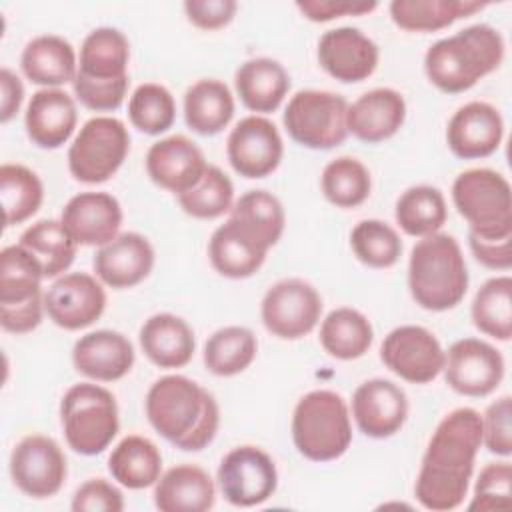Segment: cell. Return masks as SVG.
<instances>
[{
  "instance_id": "obj_1",
  "label": "cell",
  "mask_w": 512,
  "mask_h": 512,
  "mask_svg": "<svg viewBox=\"0 0 512 512\" xmlns=\"http://www.w3.org/2000/svg\"><path fill=\"white\" fill-rule=\"evenodd\" d=\"M482 446V416L474 408L448 412L432 432L416 476V500L432 512H448L464 502Z\"/></svg>"
},
{
  "instance_id": "obj_2",
  "label": "cell",
  "mask_w": 512,
  "mask_h": 512,
  "mask_svg": "<svg viewBox=\"0 0 512 512\" xmlns=\"http://www.w3.org/2000/svg\"><path fill=\"white\" fill-rule=\"evenodd\" d=\"M144 406L150 426L184 452H198L216 438L220 426L216 398L182 374L158 378L148 388Z\"/></svg>"
},
{
  "instance_id": "obj_3",
  "label": "cell",
  "mask_w": 512,
  "mask_h": 512,
  "mask_svg": "<svg viewBox=\"0 0 512 512\" xmlns=\"http://www.w3.org/2000/svg\"><path fill=\"white\" fill-rule=\"evenodd\" d=\"M502 60V34L488 24H472L434 42L424 54V72L440 92L460 94L492 74Z\"/></svg>"
},
{
  "instance_id": "obj_4",
  "label": "cell",
  "mask_w": 512,
  "mask_h": 512,
  "mask_svg": "<svg viewBox=\"0 0 512 512\" xmlns=\"http://www.w3.org/2000/svg\"><path fill=\"white\" fill-rule=\"evenodd\" d=\"M412 300L430 312H444L462 302L468 290V268L454 236L436 232L418 240L408 260Z\"/></svg>"
},
{
  "instance_id": "obj_5",
  "label": "cell",
  "mask_w": 512,
  "mask_h": 512,
  "mask_svg": "<svg viewBox=\"0 0 512 512\" xmlns=\"http://www.w3.org/2000/svg\"><path fill=\"white\" fill-rule=\"evenodd\" d=\"M292 442L312 462H330L346 454L352 422L344 398L332 390L304 394L292 414Z\"/></svg>"
},
{
  "instance_id": "obj_6",
  "label": "cell",
  "mask_w": 512,
  "mask_h": 512,
  "mask_svg": "<svg viewBox=\"0 0 512 512\" xmlns=\"http://www.w3.org/2000/svg\"><path fill=\"white\" fill-rule=\"evenodd\" d=\"M60 422L68 446L82 456L104 452L118 434V404L114 394L92 382L70 386L60 400Z\"/></svg>"
},
{
  "instance_id": "obj_7",
  "label": "cell",
  "mask_w": 512,
  "mask_h": 512,
  "mask_svg": "<svg viewBox=\"0 0 512 512\" xmlns=\"http://www.w3.org/2000/svg\"><path fill=\"white\" fill-rule=\"evenodd\" d=\"M452 202L480 238L512 236V190L508 180L490 168H470L456 176Z\"/></svg>"
},
{
  "instance_id": "obj_8",
  "label": "cell",
  "mask_w": 512,
  "mask_h": 512,
  "mask_svg": "<svg viewBox=\"0 0 512 512\" xmlns=\"http://www.w3.org/2000/svg\"><path fill=\"white\" fill-rule=\"evenodd\" d=\"M42 268L36 258L12 244L0 252V326L12 334H26L40 326L44 294Z\"/></svg>"
},
{
  "instance_id": "obj_9",
  "label": "cell",
  "mask_w": 512,
  "mask_h": 512,
  "mask_svg": "<svg viewBox=\"0 0 512 512\" xmlns=\"http://www.w3.org/2000/svg\"><path fill=\"white\" fill-rule=\"evenodd\" d=\"M130 134L114 116H94L82 124L68 148V170L74 180L100 184L110 180L124 164Z\"/></svg>"
},
{
  "instance_id": "obj_10",
  "label": "cell",
  "mask_w": 512,
  "mask_h": 512,
  "mask_svg": "<svg viewBox=\"0 0 512 512\" xmlns=\"http://www.w3.org/2000/svg\"><path fill=\"white\" fill-rule=\"evenodd\" d=\"M348 102L328 90H300L282 114L288 136L310 150H330L348 136Z\"/></svg>"
},
{
  "instance_id": "obj_11",
  "label": "cell",
  "mask_w": 512,
  "mask_h": 512,
  "mask_svg": "<svg viewBox=\"0 0 512 512\" xmlns=\"http://www.w3.org/2000/svg\"><path fill=\"white\" fill-rule=\"evenodd\" d=\"M264 328L282 340H298L310 334L322 316L318 290L300 278H286L270 286L260 304Z\"/></svg>"
},
{
  "instance_id": "obj_12",
  "label": "cell",
  "mask_w": 512,
  "mask_h": 512,
  "mask_svg": "<svg viewBox=\"0 0 512 512\" xmlns=\"http://www.w3.org/2000/svg\"><path fill=\"white\" fill-rule=\"evenodd\" d=\"M10 476L22 494L50 498L60 492L68 476L66 456L54 438L28 434L10 454Z\"/></svg>"
},
{
  "instance_id": "obj_13",
  "label": "cell",
  "mask_w": 512,
  "mask_h": 512,
  "mask_svg": "<svg viewBox=\"0 0 512 512\" xmlns=\"http://www.w3.org/2000/svg\"><path fill=\"white\" fill-rule=\"evenodd\" d=\"M216 478L222 496L240 508L266 502L278 486V470L270 454L248 444L232 448L222 458Z\"/></svg>"
},
{
  "instance_id": "obj_14",
  "label": "cell",
  "mask_w": 512,
  "mask_h": 512,
  "mask_svg": "<svg viewBox=\"0 0 512 512\" xmlns=\"http://www.w3.org/2000/svg\"><path fill=\"white\" fill-rule=\"evenodd\" d=\"M444 350L438 338L424 326H398L380 346L384 366L410 384H428L444 368Z\"/></svg>"
},
{
  "instance_id": "obj_15",
  "label": "cell",
  "mask_w": 512,
  "mask_h": 512,
  "mask_svg": "<svg viewBox=\"0 0 512 512\" xmlns=\"http://www.w3.org/2000/svg\"><path fill=\"white\" fill-rule=\"evenodd\" d=\"M444 354V380L462 396H488L504 378L502 354L480 338L456 340Z\"/></svg>"
},
{
  "instance_id": "obj_16",
  "label": "cell",
  "mask_w": 512,
  "mask_h": 512,
  "mask_svg": "<svg viewBox=\"0 0 512 512\" xmlns=\"http://www.w3.org/2000/svg\"><path fill=\"white\" fill-rule=\"evenodd\" d=\"M284 142L276 124L264 116L242 118L228 134L226 156L234 172L244 178H264L282 160Z\"/></svg>"
},
{
  "instance_id": "obj_17",
  "label": "cell",
  "mask_w": 512,
  "mask_h": 512,
  "mask_svg": "<svg viewBox=\"0 0 512 512\" xmlns=\"http://www.w3.org/2000/svg\"><path fill=\"white\" fill-rule=\"evenodd\" d=\"M106 308L102 282L86 272L62 274L44 292V310L48 318L64 330H82L92 326Z\"/></svg>"
},
{
  "instance_id": "obj_18",
  "label": "cell",
  "mask_w": 512,
  "mask_h": 512,
  "mask_svg": "<svg viewBox=\"0 0 512 512\" xmlns=\"http://www.w3.org/2000/svg\"><path fill=\"white\" fill-rule=\"evenodd\" d=\"M380 50L372 38L352 26L326 30L318 40V62L338 82L352 84L370 78L378 66Z\"/></svg>"
},
{
  "instance_id": "obj_19",
  "label": "cell",
  "mask_w": 512,
  "mask_h": 512,
  "mask_svg": "<svg viewBox=\"0 0 512 512\" xmlns=\"http://www.w3.org/2000/svg\"><path fill=\"white\" fill-rule=\"evenodd\" d=\"M352 416L364 436L390 438L408 418L406 392L386 378L366 380L352 394Z\"/></svg>"
},
{
  "instance_id": "obj_20",
  "label": "cell",
  "mask_w": 512,
  "mask_h": 512,
  "mask_svg": "<svg viewBox=\"0 0 512 512\" xmlns=\"http://www.w3.org/2000/svg\"><path fill=\"white\" fill-rule=\"evenodd\" d=\"M504 138V120L498 108L488 102H468L460 106L446 128L450 152L462 160H476L494 154Z\"/></svg>"
},
{
  "instance_id": "obj_21",
  "label": "cell",
  "mask_w": 512,
  "mask_h": 512,
  "mask_svg": "<svg viewBox=\"0 0 512 512\" xmlns=\"http://www.w3.org/2000/svg\"><path fill=\"white\" fill-rule=\"evenodd\" d=\"M208 164L196 142L174 134L154 142L146 152V172L154 184L176 196L194 188Z\"/></svg>"
},
{
  "instance_id": "obj_22",
  "label": "cell",
  "mask_w": 512,
  "mask_h": 512,
  "mask_svg": "<svg viewBox=\"0 0 512 512\" xmlns=\"http://www.w3.org/2000/svg\"><path fill=\"white\" fill-rule=\"evenodd\" d=\"M92 266L102 284L114 290L132 288L152 272L154 248L146 236L124 232L96 250Z\"/></svg>"
},
{
  "instance_id": "obj_23",
  "label": "cell",
  "mask_w": 512,
  "mask_h": 512,
  "mask_svg": "<svg viewBox=\"0 0 512 512\" xmlns=\"http://www.w3.org/2000/svg\"><path fill=\"white\" fill-rule=\"evenodd\" d=\"M60 222L76 244L100 248L118 236L122 208L108 192H80L66 202Z\"/></svg>"
},
{
  "instance_id": "obj_24",
  "label": "cell",
  "mask_w": 512,
  "mask_h": 512,
  "mask_svg": "<svg viewBox=\"0 0 512 512\" xmlns=\"http://www.w3.org/2000/svg\"><path fill=\"white\" fill-rule=\"evenodd\" d=\"M136 354L132 342L116 330H94L80 336L72 348L76 372L96 382H114L124 378L134 366Z\"/></svg>"
},
{
  "instance_id": "obj_25",
  "label": "cell",
  "mask_w": 512,
  "mask_h": 512,
  "mask_svg": "<svg viewBox=\"0 0 512 512\" xmlns=\"http://www.w3.org/2000/svg\"><path fill=\"white\" fill-rule=\"evenodd\" d=\"M76 122V102L62 88H42L34 92L24 114L28 138L44 150H56L66 144L74 134Z\"/></svg>"
},
{
  "instance_id": "obj_26",
  "label": "cell",
  "mask_w": 512,
  "mask_h": 512,
  "mask_svg": "<svg viewBox=\"0 0 512 512\" xmlns=\"http://www.w3.org/2000/svg\"><path fill=\"white\" fill-rule=\"evenodd\" d=\"M406 120V100L398 90L374 88L348 104L346 126L348 134L366 142L378 144L392 138Z\"/></svg>"
},
{
  "instance_id": "obj_27",
  "label": "cell",
  "mask_w": 512,
  "mask_h": 512,
  "mask_svg": "<svg viewBox=\"0 0 512 512\" xmlns=\"http://www.w3.org/2000/svg\"><path fill=\"white\" fill-rule=\"evenodd\" d=\"M128 60H130V42L118 30L102 26L92 30L82 46L78 56L76 78L94 84H114L128 80Z\"/></svg>"
},
{
  "instance_id": "obj_28",
  "label": "cell",
  "mask_w": 512,
  "mask_h": 512,
  "mask_svg": "<svg viewBox=\"0 0 512 512\" xmlns=\"http://www.w3.org/2000/svg\"><path fill=\"white\" fill-rule=\"evenodd\" d=\"M144 356L158 368H182L196 350V338L190 324L170 312H160L144 320L140 334Z\"/></svg>"
},
{
  "instance_id": "obj_29",
  "label": "cell",
  "mask_w": 512,
  "mask_h": 512,
  "mask_svg": "<svg viewBox=\"0 0 512 512\" xmlns=\"http://www.w3.org/2000/svg\"><path fill=\"white\" fill-rule=\"evenodd\" d=\"M214 502V480L196 464L172 466L154 484V506L162 512H206Z\"/></svg>"
},
{
  "instance_id": "obj_30",
  "label": "cell",
  "mask_w": 512,
  "mask_h": 512,
  "mask_svg": "<svg viewBox=\"0 0 512 512\" xmlns=\"http://www.w3.org/2000/svg\"><path fill=\"white\" fill-rule=\"evenodd\" d=\"M24 76L44 88H60L74 82L78 72V58L72 44L56 34H42L32 38L20 56Z\"/></svg>"
},
{
  "instance_id": "obj_31",
  "label": "cell",
  "mask_w": 512,
  "mask_h": 512,
  "mask_svg": "<svg viewBox=\"0 0 512 512\" xmlns=\"http://www.w3.org/2000/svg\"><path fill=\"white\" fill-rule=\"evenodd\" d=\"M234 88L240 102L258 114L274 112L290 90L286 68L272 58L260 56L242 62L234 74Z\"/></svg>"
},
{
  "instance_id": "obj_32",
  "label": "cell",
  "mask_w": 512,
  "mask_h": 512,
  "mask_svg": "<svg viewBox=\"0 0 512 512\" xmlns=\"http://www.w3.org/2000/svg\"><path fill=\"white\" fill-rule=\"evenodd\" d=\"M268 250L258 246L232 218L220 224L208 242V258L212 268L232 280H244L254 276L264 260Z\"/></svg>"
},
{
  "instance_id": "obj_33",
  "label": "cell",
  "mask_w": 512,
  "mask_h": 512,
  "mask_svg": "<svg viewBox=\"0 0 512 512\" xmlns=\"http://www.w3.org/2000/svg\"><path fill=\"white\" fill-rule=\"evenodd\" d=\"M234 116V96L230 88L214 78H204L188 86L184 94L186 126L200 136L222 132Z\"/></svg>"
},
{
  "instance_id": "obj_34",
  "label": "cell",
  "mask_w": 512,
  "mask_h": 512,
  "mask_svg": "<svg viewBox=\"0 0 512 512\" xmlns=\"http://www.w3.org/2000/svg\"><path fill=\"white\" fill-rule=\"evenodd\" d=\"M108 470L124 488L142 490L154 486L162 476V454L150 438L130 434L114 446Z\"/></svg>"
},
{
  "instance_id": "obj_35",
  "label": "cell",
  "mask_w": 512,
  "mask_h": 512,
  "mask_svg": "<svg viewBox=\"0 0 512 512\" xmlns=\"http://www.w3.org/2000/svg\"><path fill=\"white\" fill-rule=\"evenodd\" d=\"M484 6L472 0H394L390 2V18L406 32H436Z\"/></svg>"
},
{
  "instance_id": "obj_36",
  "label": "cell",
  "mask_w": 512,
  "mask_h": 512,
  "mask_svg": "<svg viewBox=\"0 0 512 512\" xmlns=\"http://www.w3.org/2000/svg\"><path fill=\"white\" fill-rule=\"evenodd\" d=\"M320 344L336 360L362 358L374 340L370 320L356 308H336L320 324Z\"/></svg>"
},
{
  "instance_id": "obj_37",
  "label": "cell",
  "mask_w": 512,
  "mask_h": 512,
  "mask_svg": "<svg viewBox=\"0 0 512 512\" xmlns=\"http://www.w3.org/2000/svg\"><path fill=\"white\" fill-rule=\"evenodd\" d=\"M230 218L264 250H270L280 240L286 226L282 202L266 190L242 194L234 202Z\"/></svg>"
},
{
  "instance_id": "obj_38",
  "label": "cell",
  "mask_w": 512,
  "mask_h": 512,
  "mask_svg": "<svg viewBox=\"0 0 512 512\" xmlns=\"http://www.w3.org/2000/svg\"><path fill=\"white\" fill-rule=\"evenodd\" d=\"M22 248H26L42 268L44 278L64 274L76 258V240L60 220H38L20 234Z\"/></svg>"
},
{
  "instance_id": "obj_39",
  "label": "cell",
  "mask_w": 512,
  "mask_h": 512,
  "mask_svg": "<svg viewBox=\"0 0 512 512\" xmlns=\"http://www.w3.org/2000/svg\"><path fill=\"white\" fill-rule=\"evenodd\" d=\"M394 218L408 236L424 238L436 234L448 218L444 194L428 184L410 186L398 196Z\"/></svg>"
},
{
  "instance_id": "obj_40",
  "label": "cell",
  "mask_w": 512,
  "mask_h": 512,
  "mask_svg": "<svg viewBox=\"0 0 512 512\" xmlns=\"http://www.w3.org/2000/svg\"><path fill=\"white\" fill-rule=\"evenodd\" d=\"M258 340L246 326H224L208 336L204 344V366L214 376H236L256 358Z\"/></svg>"
},
{
  "instance_id": "obj_41",
  "label": "cell",
  "mask_w": 512,
  "mask_h": 512,
  "mask_svg": "<svg viewBox=\"0 0 512 512\" xmlns=\"http://www.w3.org/2000/svg\"><path fill=\"white\" fill-rule=\"evenodd\" d=\"M0 198L4 208V226H16L32 218L44 200L42 180L24 164L0 166Z\"/></svg>"
},
{
  "instance_id": "obj_42",
  "label": "cell",
  "mask_w": 512,
  "mask_h": 512,
  "mask_svg": "<svg viewBox=\"0 0 512 512\" xmlns=\"http://www.w3.org/2000/svg\"><path fill=\"white\" fill-rule=\"evenodd\" d=\"M474 326L496 340H510L512 336V278L496 276L486 280L470 306Z\"/></svg>"
},
{
  "instance_id": "obj_43",
  "label": "cell",
  "mask_w": 512,
  "mask_h": 512,
  "mask_svg": "<svg viewBox=\"0 0 512 512\" xmlns=\"http://www.w3.org/2000/svg\"><path fill=\"white\" fill-rule=\"evenodd\" d=\"M320 186L324 198L336 208H356L368 200L372 178L360 160L338 156L324 166Z\"/></svg>"
},
{
  "instance_id": "obj_44",
  "label": "cell",
  "mask_w": 512,
  "mask_h": 512,
  "mask_svg": "<svg viewBox=\"0 0 512 512\" xmlns=\"http://www.w3.org/2000/svg\"><path fill=\"white\" fill-rule=\"evenodd\" d=\"M180 208L198 220H214L230 212L234 206V184L226 172L208 164L200 182L178 194Z\"/></svg>"
},
{
  "instance_id": "obj_45",
  "label": "cell",
  "mask_w": 512,
  "mask_h": 512,
  "mask_svg": "<svg viewBox=\"0 0 512 512\" xmlns=\"http://www.w3.org/2000/svg\"><path fill=\"white\" fill-rule=\"evenodd\" d=\"M128 118L144 134L158 136L172 128L176 120V102L172 92L156 82L140 84L128 100Z\"/></svg>"
},
{
  "instance_id": "obj_46",
  "label": "cell",
  "mask_w": 512,
  "mask_h": 512,
  "mask_svg": "<svg viewBox=\"0 0 512 512\" xmlns=\"http://www.w3.org/2000/svg\"><path fill=\"white\" fill-rule=\"evenodd\" d=\"M350 246L354 256L370 268H390L402 254V240L398 232L376 218L360 220L352 228Z\"/></svg>"
},
{
  "instance_id": "obj_47",
  "label": "cell",
  "mask_w": 512,
  "mask_h": 512,
  "mask_svg": "<svg viewBox=\"0 0 512 512\" xmlns=\"http://www.w3.org/2000/svg\"><path fill=\"white\" fill-rule=\"evenodd\" d=\"M510 484L512 466L510 462H490L486 464L476 480L474 496L468 504L470 512H488L510 506Z\"/></svg>"
},
{
  "instance_id": "obj_48",
  "label": "cell",
  "mask_w": 512,
  "mask_h": 512,
  "mask_svg": "<svg viewBox=\"0 0 512 512\" xmlns=\"http://www.w3.org/2000/svg\"><path fill=\"white\" fill-rule=\"evenodd\" d=\"M512 402L510 396H500L492 404H488L486 412L482 414V444L488 452L496 456H510L512 454Z\"/></svg>"
},
{
  "instance_id": "obj_49",
  "label": "cell",
  "mask_w": 512,
  "mask_h": 512,
  "mask_svg": "<svg viewBox=\"0 0 512 512\" xmlns=\"http://www.w3.org/2000/svg\"><path fill=\"white\" fill-rule=\"evenodd\" d=\"M70 508L74 512H122V492L104 478L86 480L72 496Z\"/></svg>"
},
{
  "instance_id": "obj_50",
  "label": "cell",
  "mask_w": 512,
  "mask_h": 512,
  "mask_svg": "<svg viewBox=\"0 0 512 512\" xmlns=\"http://www.w3.org/2000/svg\"><path fill=\"white\" fill-rule=\"evenodd\" d=\"M238 4L234 0H188L184 12L190 24L200 30H220L232 22Z\"/></svg>"
},
{
  "instance_id": "obj_51",
  "label": "cell",
  "mask_w": 512,
  "mask_h": 512,
  "mask_svg": "<svg viewBox=\"0 0 512 512\" xmlns=\"http://www.w3.org/2000/svg\"><path fill=\"white\" fill-rule=\"evenodd\" d=\"M296 8L312 22H330L342 16H362L378 8V2H348V0H300Z\"/></svg>"
},
{
  "instance_id": "obj_52",
  "label": "cell",
  "mask_w": 512,
  "mask_h": 512,
  "mask_svg": "<svg viewBox=\"0 0 512 512\" xmlns=\"http://www.w3.org/2000/svg\"><path fill=\"white\" fill-rule=\"evenodd\" d=\"M468 246L474 258L490 270H510L512 266V236L510 238H480L468 232Z\"/></svg>"
},
{
  "instance_id": "obj_53",
  "label": "cell",
  "mask_w": 512,
  "mask_h": 512,
  "mask_svg": "<svg viewBox=\"0 0 512 512\" xmlns=\"http://www.w3.org/2000/svg\"><path fill=\"white\" fill-rule=\"evenodd\" d=\"M24 100V86L20 78L10 70H0V122L8 124L20 110Z\"/></svg>"
}]
</instances>
